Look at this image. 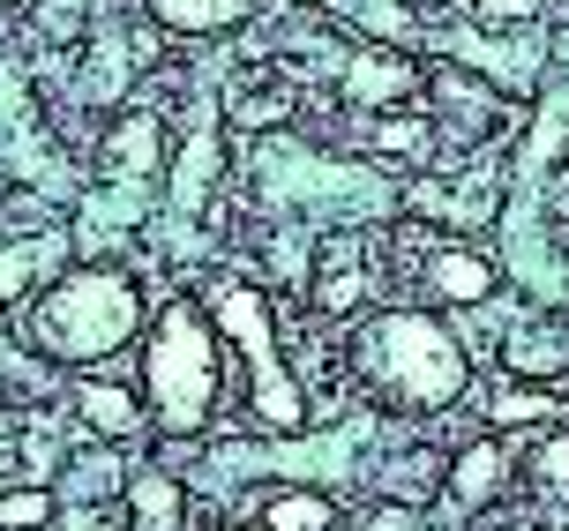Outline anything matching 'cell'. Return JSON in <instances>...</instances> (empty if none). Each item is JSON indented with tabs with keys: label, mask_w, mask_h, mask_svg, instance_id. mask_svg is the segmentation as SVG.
Returning <instances> with one entry per match:
<instances>
[{
	"label": "cell",
	"mask_w": 569,
	"mask_h": 531,
	"mask_svg": "<svg viewBox=\"0 0 569 531\" xmlns=\"http://www.w3.org/2000/svg\"><path fill=\"white\" fill-rule=\"evenodd\" d=\"M360 374L375 382V397H390L405 412H442L465 397L472 367H465V344H457L450 322H435L420 308H398V314H375L360 344H352Z\"/></svg>",
	"instance_id": "6da1fadb"
},
{
	"label": "cell",
	"mask_w": 569,
	"mask_h": 531,
	"mask_svg": "<svg viewBox=\"0 0 569 531\" xmlns=\"http://www.w3.org/2000/svg\"><path fill=\"white\" fill-rule=\"evenodd\" d=\"M142 397H150V427L172 434V442H188V434L210 427V412H218V322L196 300H172L150 322Z\"/></svg>",
	"instance_id": "7a4b0ae2"
},
{
	"label": "cell",
	"mask_w": 569,
	"mask_h": 531,
	"mask_svg": "<svg viewBox=\"0 0 569 531\" xmlns=\"http://www.w3.org/2000/svg\"><path fill=\"white\" fill-rule=\"evenodd\" d=\"M142 300L120 270H68L23 308V337L46 360H113L120 344H136Z\"/></svg>",
	"instance_id": "3957f363"
},
{
	"label": "cell",
	"mask_w": 569,
	"mask_h": 531,
	"mask_svg": "<svg viewBox=\"0 0 569 531\" xmlns=\"http://www.w3.org/2000/svg\"><path fill=\"white\" fill-rule=\"evenodd\" d=\"M202 314H210V322H218V330L240 344V360H248V404H256V420H262V427H278V434H300V427H308V397H300V382L284 374L270 300H262L248 278H218V284H202Z\"/></svg>",
	"instance_id": "277c9868"
},
{
	"label": "cell",
	"mask_w": 569,
	"mask_h": 531,
	"mask_svg": "<svg viewBox=\"0 0 569 531\" xmlns=\"http://www.w3.org/2000/svg\"><path fill=\"white\" fill-rule=\"evenodd\" d=\"M420 90V60H405L390 53V46H360V53L345 60V106H398V98H412Z\"/></svg>",
	"instance_id": "5b68a950"
},
{
	"label": "cell",
	"mask_w": 569,
	"mask_h": 531,
	"mask_svg": "<svg viewBox=\"0 0 569 531\" xmlns=\"http://www.w3.org/2000/svg\"><path fill=\"white\" fill-rule=\"evenodd\" d=\"M502 487H510V449H502V442H472V449H457L450 472H442V494H450L457 509L495 502Z\"/></svg>",
	"instance_id": "8992f818"
},
{
	"label": "cell",
	"mask_w": 569,
	"mask_h": 531,
	"mask_svg": "<svg viewBox=\"0 0 569 531\" xmlns=\"http://www.w3.org/2000/svg\"><path fill=\"white\" fill-rule=\"evenodd\" d=\"M106 166H113V188L128 196H150V180H158V120L150 112H128L106 142Z\"/></svg>",
	"instance_id": "52a82bcc"
},
{
	"label": "cell",
	"mask_w": 569,
	"mask_h": 531,
	"mask_svg": "<svg viewBox=\"0 0 569 531\" xmlns=\"http://www.w3.org/2000/svg\"><path fill=\"white\" fill-rule=\"evenodd\" d=\"M352 254H360L352 232H338V240L322 248V270H315V308L322 314H352L360 300H368V270H360Z\"/></svg>",
	"instance_id": "ba28073f"
},
{
	"label": "cell",
	"mask_w": 569,
	"mask_h": 531,
	"mask_svg": "<svg viewBox=\"0 0 569 531\" xmlns=\"http://www.w3.org/2000/svg\"><path fill=\"white\" fill-rule=\"evenodd\" d=\"M76 412H83L90 434H106V442H128L150 427V404H136V390H120V382H83L76 390Z\"/></svg>",
	"instance_id": "9c48e42d"
},
{
	"label": "cell",
	"mask_w": 569,
	"mask_h": 531,
	"mask_svg": "<svg viewBox=\"0 0 569 531\" xmlns=\"http://www.w3.org/2000/svg\"><path fill=\"white\" fill-rule=\"evenodd\" d=\"M218 166H226V142H218V128H196L188 136V150H180V166H172V210L188 218V210H202V196L218 188Z\"/></svg>",
	"instance_id": "30bf717a"
},
{
	"label": "cell",
	"mask_w": 569,
	"mask_h": 531,
	"mask_svg": "<svg viewBox=\"0 0 569 531\" xmlns=\"http://www.w3.org/2000/svg\"><path fill=\"white\" fill-rule=\"evenodd\" d=\"M427 292L450 300V308H480L487 292H495V270H487L480 254H465V248H442L435 262H427Z\"/></svg>",
	"instance_id": "8fae6325"
},
{
	"label": "cell",
	"mask_w": 569,
	"mask_h": 531,
	"mask_svg": "<svg viewBox=\"0 0 569 531\" xmlns=\"http://www.w3.org/2000/svg\"><path fill=\"white\" fill-rule=\"evenodd\" d=\"M166 30H188V38H210V30H232L256 16V0H142Z\"/></svg>",
	"instance_id": "7c38bea8"
},
{
	"label": "cell",
	"mask_w": 569,
	"mask_h": 531,
	"mask_svg": "<svg viewBox=\"0 0 569 531\" xmlns=\"http://www.w3.org/2000/svg\"><path fill=\"white\" fill-rule=\"evenodd\" d=\"M262 531H338V502L322 487H278L262 502Z\"/></svg>",
	"instance_id": "4fadbf2b"
},
{
	"label": "cell",
	"mask_w": 569,
	"mask_h": 531,
	"mask_svg": "<svg viewBox=\"0 0 569 531\" xmlns=\"http://www.w3.org/2000/svg\"><path fill=\"white\" fill-rule=\"evenodd\" d=\"M128 531H180V479L172 472L128 479Z\"/></svg>",
	"instance_id": "5bb4252c"
},
{
	"label": "cell",
	"mask_w": 569,
	"mask_h": 531,
	"mask_svg": "<svg viewBox=\"0 0 569 531\" xmlns=\"http://www.w3.org/2000/svg\"><path fill=\"white\" fill-rule=\"evenodd\" d=\"M60 254V240H30V248H0V300H16V292H30V278L46 270Z\"/></svg>",
	"instance_id": "9a60e30c"
},
{
	"label": "cell",
	"mask_w": 569,
	"mask_h": 531,
	"mask_svg": "<svg viewBox=\"0 0 569 531\" xmlns=\"http://www.w3.org/2000/svg\"><path fill=\"white\" fill-rule=\"evenodd\" d=\"M38 524H53V494H46V487L0 494V531H38Z\"/></svg>",
	"instance_id": "2e32d148"
},
{
	"label": "cell",
	"mask_w": 569,
	"mask_h": 531,
	"mask_svg": "<svg viewBox=\"0 0 569 531\" xmlns=\"http://www.w3.org/2000/svg\"><path fill=\"white\" fill-rule=\"evenodd\" d=\"M532 487L555 494V502L569 494V434H547V442L532 449Z\"/></svg>",
	"instance_id": "e0dca14e"
},
{
	"label": "cell",
	"mask_w": 569,
	"mask_h": 531,
	"mask_svg": "<svg viewBox=\"0 0 569 531\" xmlns=\"http://www.w3.org/2000/svg\"><path fill=\"white\" fill-rule=\"evenodd\" d=\"M487 420H495V427H532V420H555V397H540V390H502L495 404H487Z\"/></svg>",
	"instance_id": "ac0fdd59"
},
{
	"label": "cell",
	"mask_w": 569,
	"mask_h": 531,
	"mask_svg": "<svg viewBox=\"0 0 569 531\" xmlns=\"http://www.w3.org/2000/svg\"><path fill=\"white\" fill-rule=\"evenodd\" d=\"M375 142H382V150H398V158H420V150H427V120H382Z\"/></svg>",
	"instance_id": "d6986e66"
},
{
	"label": "cell",
	"mask_w": 569,
	"mask_h": 531,
	"mask_svg": "<svg viewBox=\"0 0 569 531\" xmlns=\"http://www.w3.org/2000/svg\"><path fill=\"white\" fill-rule=\"evenodd\" d=\"M240 120H248V128H262V120H270V128H278L284 112H292V98H284V90H248V98H240Z\"/></svg>",
	"instance_id": "ffe728a7"
},
{
	"label": "cell",
	"mask_w": 569,
	"mask_h": 531,
	"mask_svg": "<svg viewBox=\"0 0 569 531\" xmlns=\"http://www.w3.org/2000/svg\"><path fill=\"white\" fill-rule=\"evenodd\" d=\"M472 16H480V23H532V16H540V0H472Z\"/></svg>",
	"instance_id": "44dd1931"
},
{
	"label": "cell",
	"mask_w": 569,
	"mask_h": 531,
	"mask_svg": "<svg viewBox=\"0 0 569 531\" xmlns=\"http://www.w3.org/2000/svg\"><path fill=\"white\" fill-rule=\"evenodd\" d=\"M360 531H420V509L412 502H382V509L360 517Z\"/></svg>",
	"instance_id": "7402d4cb"
},
{
	"label": "cell",
	"mask_w": 569,
	"mask_h": 531,
	"mask_svg": "<svg viewBox=\"0 0 569 531\" xmlns=\"http://www.w3.org/2000/svg\"><path fill=\"white\" fill-rule=\"evenodd\" d=\"M60 531H120V524H113V517H98V509L83 502V509H68V517H60Z\"/></svg>",
	"instance_id": "603a6c76"
},
{
	"label": "cell",
	"mask_w": 569,
	"mask_h": 531,
	"mask_svg": "<svg viewBox=\"0 0 569 531\" xmlns=\"http://www.w3.org/2000/svg\"><path fill=\"white\" fill-rule=\"evenodd\" d=\"M76 8H83V0H53V23H60V16H76Z\"/></svg>",
	"instance_id": "cb8c5ba5"
},
{
	"label": "cell",
	"mask_w": 569,
	"mask_h": 531,
	"mask_svg": "<svg viewBox=\"0 0 569 531\" xmlns=\"http://www.w3.org/2000/svg\"><path fill=\"white\" fill-rule=\"evenodd\" d=\"M8 434H16V427H8V420H0V464H8Z\"/></svg>",
	"instance_id": "d4e9b609"
},
{
	"label": "cell",
	"mask_w": 569,
	"mask_h": 531,
	"mask_svg": "<svg viewBox=\"0 0 569 531\" xmlns=\"http://www.w3.org/2000/svg\"><path fill=\"white\" fill-rule=\"evenodd\" d=\"M495 531H532V524H495Z\"/></svg>",
	"instance_id": "484cf974"
},
{
	"label": "cell",
	"mask_w": 569,
	"mask_h": 531,
	"mask_svg": "<svg viewBox=\"0 0 569 531\" xmlns=\"http://www.w3.org/2000/svg\"><path fill=\"white\" fill-rule=\"evenodd\" d=\"M300 8H330V0H300Z\"/></svg>",
	"instance_id": "4316f807"
},
{
	"label": "cell",
	"mask_w": 569,
	"mask_h": 531,
	"mask_svg": "<svg viewBox=\"0 0 569 531\" xmlns=\"http://www.w3.org/2000/svg\"><path fill=\"white\" fill-rule=\"evenodd\" d=\"M555 531H569V517H562V524H555Z\"/></svg>",
	"instance_id": "83f0119b"
},
{
	"label": "cell",
	"mask_w": 569,
	"mask_h": 531,
	"mask_svg": "<svg viewBox=\"0 0 569 531\" xmlns=\"http://www.w3.org/2000/svg\"><path fill=\"white\" fill-rule=\"evenodd\" d=\"M0 8H16V0H0Z\"/></svg>",
	"instance_id": "f1b7e54d"
}]
</instances>
